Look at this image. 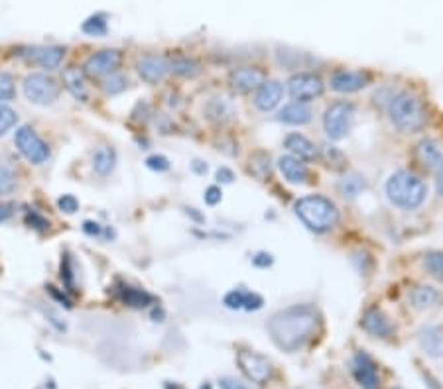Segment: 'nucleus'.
<instances>
[{
    "instance_id": "20",
    "label": "nucleus",
    "mask_w": 443,
    "mask_h": 389,
    "mask_svg": "<svg viewBox=\"0 0 443 389\" xmlns=\"http://www.w3.org/2000/svg\"><path fill=\"white\" fill-rule=\"evenodd\" d=\"M286 148H288L289 152L294 153L298 160H306V162H313L316 158H318V148H316V144L308 140L306 136H301V134H289L288 138H286Z\"/></svg>"
},
{
    "instance_id": "26",
    "label": "nucleus",
    "mask_w": 443,
    "mask_h": 389,
    "mask_svg": "<svg viewBox=\"0 0 443 389\" xmlns=\"http://www.w3.org/2000/svg\"><path fill=\"white\" fill-rule=\"evenodd\" d=\"M232 116V106L225 98H213L207 105V118L213 122H227Z\"/></svg>"
},
{
    "instance_id": "25",
    "label": "nucleus",
    "mask_w": 443,
    "mask_h": 389,
    "mask_svg": "<svg viewBox=\"0 0 443 389\" xmlns=\"http://www.w3.org/2000/svg\"><path fill=\"white\" fill-rule=\"evenodd\" d=\"M116 165V152L111 146H101L93 155V170L96 175L106 177L108 173H113Z\"/></svg>"
},
{
    "instance_id": "32",
    "label": "nucleus",
    "mask_w": 443,
    "mask_h": 389,
    "mask_svg": "<svg viewBox=\"0 0 443 389\" xmlns=\"http://www.w3.org/2000/svg\"><path fill=\"white\" fill-rule=\"evenodd\" d=\"M18 122V114L16 110H12L8 105L0 103V136L8 132L10 128H14V124Z\"/></svg>"
},
{
    "instance_id": "31",
    "label": "nucleus",
    "mask_w": 443,
    "mask_h": 389,
    "mask_svg": "<svg viewBox=\"0 0 443 389\" xmlns=\"http://www.w3.org/2000/svg\"><path fill=\"white\" fill-rule=\"evenodd\" d=\"M81 30L87 34V36H105L106 34V20L103 14H96V16H91L83 22Z\"/></svg>"
},
{
    "instance_id": "29",
    "label": "nucleus",
    "mask_w": 443,
    "mask_h": 389,
    "mask_svg": "<svg viewBox=\"0 0 443 389\" xmlns=\"http://www.w3.org/2000/svg\"><path fill=\"white\" fill-rule=\"evenodd\" d=\"M425 272L437 281H443V252H430L424 257Z\"/></svg>"
},
{
    "instance_id": "17",
    "label": "nucleus",
    "mask_w": 443,
    "mask_h": 389,
    "mask_svg": "<svg viewBox=\"0 0 443 389\" xmlns=\"http://www.w3.org/2000/svg\"><path fill=\"white\" fill-rule=\"evenodd\" d=\"M363 329L376 338H388L390 334L394 333V326L390 323V319L380 309H368L366 311L365 317H363Z\"/></svg>"
},
{
    "instance_id": "12",
    "label": "nucleus",
    "mask_w": 443,
    "mask_h": 389,
    "mask_svg": "<svg viewBox=\"0 0 443 389\" xmlns=\"http://www.w3.org/2000/svg\"><path fill=\"white\" fill-rule=\"evenodd\" d=\"M22 57L28 63L44 67V69H58L65 57V48H61V46H32V48L24 49Z\"/></svg>"
},
{
    "instance_id": "7",
    "label": "nucleus",
    "mask_w": 443,
    "mask_h": 389,
    "mask_svg": "<svg viewBox=\"0 0 443 389\" xmlns=\"http://www.w3.org/2000/svg\"><path fill=\"white\" fill-rule=\"evenodd\" d=\"M14 142H16L18 152L34 165H39V163H44L49 158L48 144L44 142L36 134V130H32L30 126L18 128V132L14 136Z\"/></svg>"
},
{
    "instance_id": "23",
    "label": "nucleus",
    "mask_w": 443,
    "mask_h": 389,
    "mask_svg": "<svg viewBox=\"0 0 443 389\" xmlns=\"http://www.w3.org/2000/svg\"><path fill=\"white\" fill-rule=\"evenodd\" d=\"M282 122L294 124V126H301L308 124L311 120V108L306 103H289L288 106L282 108V113L278 116Z\"/></svg>"
},
{
    "instance_id": "42",
    "label": "nucleus",
    "mask_w": 443,
    "mask_h": 389,
    "mask_svg": "<svg viewBox=\"0 0 443 389\" xmlns=\"http://www.w3.org/2000/svg\"><path fill=\"white\" fill-rule=\"evenodd\" d=\"M219 200H221V189H219V187L213 185V187H209V189L205 191V203H207V205H217Z\"/></svg>"
},
{
    "instance_id": "15",
    "label": "nucleus",
    "mask_w": 443,
    "mask_h": 389,
    "mask_svg": "<svg viewBox=\"0 0 443 389\" xmlns=\"http://www.w3.org/2000/svg\"><path fill=\"white\" fill-rule=\"evenodd\" d=\"M370 83V75L366 71H349V69H339L331 77V87L337 93H356L365 89Z\"/></svg>"
},
{
    "instance_id": "21",
    "label": "nucleus",
    "mask_w": 443,
    "mask_h": 389,
    "mask_svg": "<svg viewBox=\"0 0 443 389\" xmlns=\"http://www.w3.org/2000/svg\"><path fill=\"white\" fill-rule=\"evenodd\" d=\"M63 85L71 95L75 96L81 103H87V85H85V73L77 67H68L63 71Z\"/></svg>"
},
{
    "instance_id": "2",
    "label": "nucleus",
    "mask_w": 443,
    "mask_h": 389,
    "mask_svg": "<svg viewBox=\"0 0 443 389\" xmlns=\"http://www.w3.org/2000/svg\"><path fill=\"white\" fill-rule=\"evenodd\" d=\"M388 113H390V118L396 128L406 134L420 132L428 122V110H425L424 103L408 91L398 93L390 98Z\"/></svg>"
},
{
    "instance_id": "46",
    "label": "nucleus",
    "mask_w": 443,
    "mask_h": 389,
    "mask_svg": "<svg viewBox=\"0 0 443 389\" xmlns=\"http://www.w3.org/2000/svg\"><path fill=\"white\" fill-rule=\"evenodd\" d=\"M83 230H85L87 234H91V236H101V234H103V228H101V224L91 222V220H87V222L83 224Z\"/></svg>"
},
{
    "instance_id": "40",
    "label": "nucleus",
    "mask_w": 443,
    "mask_h": 389,
    "mask_svg": "<svg viewBox=\"0 0 443 389\" xmlns=\"http://www.w3.org/2000/svg\"><path fill=\"white\" fill-rule=\"evenodd\" d=\"M262 305H264V301H262L261 295L249 293V291L244 293V307L242 309H247V311H258Z\"/></svg>"
},
{
    "instance_id": "4",
    "label": "nucleus",
    "mask_w": 443,
    "mask_h": 389,
    "mask_svg": "<svg viewBox=\"0 0 443 389\" xmlns=\"http://www.w3.org/2000/svg\"><path fill=\"white\" fill-rule=\"evenodd\" d=\"M386 195L390 203L406 210L418 209L424 203L428 189L424 181L410 171H396L394 175L386 183Z\"/></svg>"
},
{
    "instance_id": "11",
    "label": "nucleus",
    "mask_w": 443,
    "mask_h": 389,
    "mask_svg": "<svg viewBox=\"0 0 443 389\" xmlns=\"http://www.w3.org/2000/svg\"><path fill=\"white\" fill-rule=\"evenodd\" d=\"M264 81H266V75H264V71L258 69V67H239V69L231 71V75H229V85L239 95L252 93Z\"/></svg>"
},
{
    "instance_id": "39",
    "label": "nucleus",
    "mask_w": 443,
    "mask_h": 389,
    "mask_svg": "<svg viewBox=\"0 0 443 389\" xmlns=\"http://www.w3.org/2000/svg\"><path fill=\"white\" fill-rule=\"evenodd\" d=\"M146 167L152 171H168L170 170V162H168V158H164V155H150L146 160Z\"/></svg>"
},
{
    "instance_id": "36",
    "label": "nucleus",
    "mask_w": 443,
    "mask_h": 389,
    "mask_svg": "<svg viewBox=\"0 0 443 389\" xmlns=\"http://www.w3.org/2000/svg\"><path fill=\"white\" fill-rule=\"evenodd\" d=\"M58 207L61 212H65V215H73V212H77L79 200L75 199L73 195H63V197H59Z\"/></svg>"
},
{
    "instance_id": "38",
    "label": "nucleus",
    "mask_w": 443,
    "mask_h": 389,
    "mask_svg": "<svg viewBox=\"0 0 443 389\" xmlns=\"http://www.w3.org/2000/svg\"><path fill=\"white\" fill-rule=\"evenodd\" d=\"M26 222H28L32 228L39 230V232H44V230H48L49 228V220L44 219L42 215L34 212V210H28V212H26Z\"/></svg>"
},
{
    "instance_id": "43",
    "label": "nucleus",
    "mask_w": 443,
    "mask_h": 389,
    "mask_svg": "<svg viewBox=\"0 0 443 389\" xmlns=\"http://www.w3.org/2000/svg\"><path fill=\"white\" fill-rule=\"evenodd\" d=\"M48 291H49V293H51V297H54V299H58L59 303L65 305L68 309H71V307H73V305H71V301H69V299H68V295L59 293V291H58V289H56V287H54V285H48Z\"/></svg>"
},
{
    "instance_id": "3",
    "label": "nucleus",
    "mask_w": 443,
    "mask_h": 389,
    "mask_svg": "<svg viewBox=\"0 0 443 389\" xmlns=\"http://www.w3.org/2000/svg\"><path fill=\"white\" fill-rule=\"evenodd\" d=\"M296 215L299 220L313 232H327L331 228L337 227L339 210L337 207L325 197L309 195L296 203Z\"/></svg>"
},
{
    "instance_id": "45",
    "label": "nucleus",
    "mask_w": 443,
    "mask_h": 389,
    "mask_svg": "<svg viewBox=\"0 0 443 389\" xmlns=\"http://www.w3.org/2000/svg\"><path fill=\"white\" fill-rule=\"evenodd\" d=\"M14 212V205L12 203H0V222L8 220Z\"/></svg>"
},
{
    "instance_id": "44",
    "label": "nucleus",
    "mask_w": 443,
    "mask_h": 389,
    "mask_svg": "<svg viewBox=\"0 0 443 389\" xmlns=\"http://www.w3.org/2000/svg\"><path fill=\"white\" fill-rule=\"evenodd\" d=\"M219 383H221V389H249L244 383L232 380V378H221Z\"/></svg>"
},
{
    "instance_id": "34",
    "label": "nucleus",
    "mask_w": 443,
    "mask_h": 389,
    "mask_svg": "<svg viewBox=\"0 0 443 389\" xmlns=\"http://www.w3.org/2000/svg\"><path fill=\"white\" fill-rule=\"evenodd\" d=\"M16 189V175L6 167H0V195H8Z\"/></svg>"
},
{
    "instance_id": "22",
    "label": "nucleus",
    "mask_w": 443,
    "mask_h": 389,
    "mask_svg": "<svg viewBox=\"0 0 443 389\" xmlns=\"http://www.w3.org/2000/svg\"><path fill=\"white\" fill-rule=\"evenodd\" d=\"M116 295L123 303L128 305V307H135V309H142V307L154 303V297L148 291L138 289V287H130V285H120L116 289Z\"/></svg>"
},
{
    "instance_id": "19",
    "label": "nucleus",
    "mask_w": 443,
    "mask_h": 389,
    "mask_svg": "<svg viewBox=\"0 0 443 389\" xmlns=\"http://www.w3.org/2000/svg\"><path fill=\"white\" fill-rule=\"evenodd\" d=\"M278 167L289 183H306L309 177L306 163L298 160L296 155H282L278 160Z\"/></svg>"
},
{
    "instance_id": "16",
    "label": "nucleus",
    "mask_w": 443,
    "mask_h": 389,
    "mask_svg": "<svg viewBox=\"0 0 443 389\" xmlns=\"http://www.w3.org/2000/svg\"><path fill=\"white\" fill-rule=\"evenodd\" d=\"M284 95V87L280 85L278 81H264L258 89H256V96H254V105L262 113H268L272 108H276L278 103L282 101Z\"/></svg>"
},
{
    "instance_id": "49",
    "label": "nucleus",
    "mask_w": 443,
    "mask_h": 389,
    "mask_svg": "<svg viewBox=\"0 0 443 389\" xmlns=\"http://www.w3.org/2000/svg\"><path fill=\"white\" fill-rule=\"evenodd\" d=\"M193 170L197 171V173H205V171H207V165H203L201 162H193Z\"/></svg>"
},
{
    "instance_id": "5",
    "label": "nucleus",
    "mask_w": 443,
    "mask_h": 389,
    "mask_svg": "<svg viewBox=\"0 0 443 389\" xmlns=\"http://www.w3.org/2000/svg\"><path fill=\"white\" fill-rule=\"evenodd\" d=\"M24 95L34 105H54L61 95V85L48 73H32L24 79Z\"/></svg>"
},
{
    "instance_id": "33",
    "label": "nucleus",
    "mask_w": 443,
    "mask_h": 389,
    "mask_svg": "<svg viewBox=\"0 0 443 389\" xmlns=\"http://www.w3.org/2000/svg\"><path fill=\"white\" fill-rule=\"evenodd\" d=\"M16 96V83L14 77L8 73H0V103L2 101H12Z\"/></svg>"
},
{
    "instance_id": "8",
    "label": "nucleus",
    "mask_w": 443,
    "mask_h": 389,
    "mask_svg": "<svg viewBox=\"0 0 443 389\" xmlns=\"http://www.w3.org/2000/svg\"><path fill=\"white\" fill-rule=\"evenodd\" d=\"M237 362H239V368H241L242 374H244L252 383L266 385L270 381V378H272V364H270L264 356L256 354V352L251 350L239 352Z\"/></svg>"
},
{
    "instance_id": "37",
    "label": "nucleus",
    "mask_w": 443,
    "mask_h": 389,
    "mask_svg": "<svg viewBox=\"0 0 443 389\" xmlns=\"http://www.w3.org/2000/svg\"><path fill=\"white\" fill-rule=\"evenodd\" d=\"M361 189H365V181L361 179V177H356V175L349 177V179H345V183H343V193L349 195V197H355Z\"/></svg>"
},
{
    "instance_id": "1",
    "label": "nucleus",
    "mask_w": 443,
    "mask_h": 389,
    "mask_svg": "<svg viewBox=\"0 0 443 389\" xmlns=\"http://www.w3.org/2000/svg\"><path fill=\"white\" fill-rule=\"evenodd\" d=\"M321 317L311 305H294L278 311L268 321L270 338L284 352L299 350L318 333Z\"/></svg>"
},
{
    "instance_id": "27",
    "label": "nucleus",
    "mask_w": 443,
    "mask_h": 389,
    "mask_svg": "<svg viewBox=\"0 0 443 389\" xmlns=\"http://www.w3.org/2000/svg\"><path fill=\"white\" fill-rule=\"evenodd\" d=\"M410 301H412L416 309H428V307H432L437 301V291H435L434 287L420 285L410 293Z\"/></svg>"
},
{
    "instance_id": "50",
    "label": "nucleus",
    "mask_w": 443,
    "mask_h": 389,
    "mask_svg": "<svg viewBox=\"0 0 443 389\" xmlns=\"http://www.w3.org/2000/svg\"><path fill=\"white\" fill-rule=\"evenodd\" d=\"M437 193L443 195V167H442V173H439V179H437Z\"/></svg>"
},
{
    "instance_id": "48",
    "label": "nucleus",
    "mask_w": 443,
    "mask_h": 389,
    "mask_svg": "<svg viewBox=\"0 0 443 389\" xmlns=\"http://www.w3.org/2000/svg\"><path fill=\"white\" fill-rule=\"evenodd\" d=\"M232 179H235V175H232L231 170L221 167V170L217 171V181H221V183H231Z\"/></svg>"
},
{
    "instance_id": "9",
    "label": "nucleus",
    "mask_w": 443,
    "mask_h": 389,
    "mask_svg": "<svg viewBox=\"0 0 443 389\" xmlns=\"http://www.w3.org/2000/svg\"><path fill=\"white\" fill-rule=\"evenodd\" d=\"M120 63H123V51L120 49H103V51L91 56L85 61L83 73L91 79H103L111 73H116Z\"/></svg>"
},
{
    "instance_id": "47",
    "label": "nucleus",
    "mask_w": 443,
    "mask_h": 389,
    "mask_svg": "<svg viewBox=\"0 0 443 389\" xmlns=\"http://www.w3.org/2000/svg\"><path fill=\"white\" fill-rule=\"evenodd\" d=\"M252 264L258 267H268L272 264V256L270 254H258L256 257H252Z\"/></svg>"
},
{
    "instance_id": "14",
    "label": "nucleus",
    "mask_w": 443,
    "mask_h": 389,
    "mask_svg": "<svg viewBox=\"0 0 443 389\" xmlns=\"http://www.w3.org/2000/svg\"><path fill=\"white\" fill-rule=\"evenodd\" d=\"M138 75L144 79L146 83H160L164 81L166 75L170 73V61L160 56H144L138 59L136 63Z\"/></svg>"
},
{
    "instance_id": "28",
    "label": "nucleus",
    "mask_w": 443,
    "mask_h": 389,
    "mask_svg": "<svg viewBox=\"0 0 443 389\" xmlns=\"http://www.w3.org/2000/svg\"><path fill=\"white\" fill-rule=\"evenodd\" d=\"M170 71H174L175 75L180 77H195L201 73V65H199V61L189 59V57H177L170 63Z\"/></svg>"
},
{
    "instance_id": "18",
    "label": "nucleus",
    "mask_w": 443,
    "mask_h": 389,
    "mask_svg": "<svg viewBox=\"0 0 443 389\" xmlns=\"http://www.w3.org/2000/svg\"><path fill=\"white\" fill-rule=\"evenodd\" d=\"M416 160L430 171H442L443 167V152L434 140H422L416 146Z\"/></svg>"
},
{
    "instance_id": "6",
    "label": "nucleus",
    "mask_w": 443,
    "mask_h": 389,
    "mask_svg": "<svg viewBox=\"0 0 443 389\" xmlns=\"http://www.w3.org/2000/svg\"><path fill=\"white\" fill-rule=\"evenodd\" d=\"M353 114H355V105L349 101H339L329 106L323 116V128L331 140H341L347 136L353 122Z\"/></svg>"
},
{
    "instance_id": "41",
    "label": "nucleus",
    "mask_w": 443,
    "mask_h": 389,
    "mask_svg": "<svg viewBox=\"0 0 443 389\" xmlns=\"http://www.w3.org/2000/svg\"><path fill=\"white\" fill-rule=\"evenodd\" d=\"M61 279H65V285H68L69 291H71V287H73V274H71V262H69V256L63 257V262H61Z\"/></svg>"
},
{
    "instance_id": "10",
    "label": "nucleus",
    "mask_w": 443,
    "mask_h": 389,
    "mask_svg": "<svg viewBox=\"0 0 443 389\" xmlns=\"http://www.w3.org/2000/svg\"><path fill=\"white\" fill-rule=\"evenodd\" d=\"M288 91L296 101L306 103V101H311L323 93V83L313 73H298V75L289 77Z\"/></svg>"
},
{
    "instance_id": "24",
    "label": "nucleus",
    "mask_w": 443,
    "mask_h": 389,
    "mask_svg": "<svg viewBox=\"0 0 443 389\" xmlns=\"http://www.w3.org/2000/svg\"><path fill=\"white\" fill-rule=\"evenodd\" d=\"M420 342H422V348L430 356H434V358L443 356V326H428L420 334Z\"/></svg>"
},
{
    "instance_id": "13",
    "label": "nucleus",
    "mask_w": 443,
    "mask_h": 389,
    "mask_svg": "<svg viewBox=\"0 0 443 389\" xmlns=\"http://www.w3.org/2000/svg\"><path fill=\"white\" fill-rule=\"evenodd\" d=\"M353 376L363 389H378L380 385V376L375 360L365 352H358L353 358Z\"/></svg>"
},
{
    "instance_id": "35",
    "label": "nucleus",
    "mask_w": 443,
    "mask_h": 389,
    "mask_svg": "<svg viewBox=\"0 0 443 389\" xmlns=\"http://www.w3.org/2000/svg\"><path fill=\"white\" fill-rule=\"evenodd\" d=\"M244 293L247 291H241V289H232L229 293L225 295V305L229 309H242L244 307Z\"/></svg>"
},
{
    "instance_id": "30",
    "label": "nucleus",
    "mask_w": 443,
    "mask_h": 389,
    "mask_svg": "<svg viewBox=\"0 0 443 389\" xmlns=\"http://www.w3.org/2000/svg\"><path fill=\"white\" fill-rule=\"evenodd\" d=\"M126 87H128V79L120 73H111L103 81V89H105L106 95H118V93L125 91Z\"/></svg>"
}]
</instances>
